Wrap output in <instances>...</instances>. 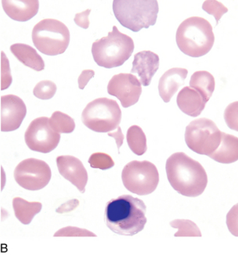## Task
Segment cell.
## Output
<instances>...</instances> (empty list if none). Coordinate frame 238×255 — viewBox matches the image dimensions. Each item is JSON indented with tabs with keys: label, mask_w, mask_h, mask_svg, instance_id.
<instances>
[{
	"label": "cell",
	"mask_w": 238,
	"mask_h": 255,
	"mask_svg": "<svg viewBox=\"0 0 238 255\" xmlns=\"http://www.w3.org/2000/svg\"><path fill=\"white\" fill-rule=\"evenodd\" d=\"M146 212L147 207L142 200L122 195L107 203L104 222L118 235L134 236L145 227Z\"/></svg>",
	"instance_id": "obj_1"
},
{
	"label": "cell",
	"mask_w": 238,
	"mask_h": 255,
	"mask_svg": "<svg viewBox=\"0 0 238 255\" xmlns=\"http://www.w3.org/2000/svg\"><path fill=\"white\" fill-rule=\"evenodd\" d=\"M168 180L177 193L184 197H196L206 190L208 175L200 163L178 152L167 159L166 165Z\"/></svg>",
	"instance_id": "obj_2"
},
{
	"label": "cell",
	"mask_w": 238,
	"mask_h": 255,
	"mask_svg": "<svg viewBox=\"0 0 238 255\" xmlns=\"http://www.w3.org/2000/svg\"><path fill=\"white\" fill-rule=\"evenodd\" d=\"M179 49L191 57H201L213 48L215 35L213 26L206 19L191 16L179 26L176 35Z\"/></svg>",
	"instance_id": "obj_3"
},
{
	"label": "cell",
	"mask_w": 238,
	"mask_h": 255,
	"mask_svg": "<svg viewBox=\"0 0 238 255\" xmlns=\"http://www.w3.org/2000/svg\"><path fill=\"white\" fill-rule=\"evenodd\" d=\"M134 48L133 38L120 32L116 26H114L107 36L93 42L92 54L95 62L100 67L117 68L131 57Z\"/></svg>",
	"instance_id": "obj_4"
},
{
	"label": "cell",
	"mask_w": 238,
	"mask_h": 255,
	"mask_svg": "<svg viewBox=\"0 0 238 255\" xmlns=\"http://www.w3.org/2000/svg\"><path fill=\"white\" fill-rule=\"evenodd\" d=\"M159 9L157 0H114L113 12L123 27L138 32L155 25Z\"/></svg>",
	"instance_id": "obj_5"
},
{
	"label": "cell",
	"mask_w": 238,
	"mask_h": 255,
	"mask_svg": "<svg viewBox=\"0 0 238 255\" xmlns=\"http://www.w3.org/2000/svg\"><path fill=\"white\" fill-rule=\"evenodd\" d=\"M31 37L38 51L48 56L62 54L69 46V30L56 19H44L38 22L33 28Z\"/></svg>",
	"instance_id": "obj_6"
},
{
	"label": "cell",
	"mask_w": 238,
	"mask_h": 255,
	"mask_svg": "<svg viewBox=\"0 0 238 255\" xmlns=\"http://www.w3.org/2000/svg\"><path fill=\"white\" fill-rule=\"evenodd\" d=\"M122 121V111L116 101L102 97L89 103L82 114V122L96 132L116 129Z\"/></svg>",
	"instance_id": "obj_7"
},
{
	"label": "cell",
	"mask_w": 238,
	"mask_h": 255,
	"mask_svg": "<svg viewBox=\"0 0 238 255\" xmlns=\"http://www.w3.org/2000/svg\"><path fill=\"white\" fill-rule=\"evenodd\" d=\"M122 179L127 190L139 196H146L156 190L159 173L156 166L148 160H133L124 167Z\"/></svg>",
	"instance_id": "obj_8"
},
{
	"label": "cell",
	"mask_w": 238,
	"mask_h": 255,
	"mask_svg": "<svg viewBox=\"0 0 238 255\" xmlns=\"http://www.w3.org/2000/svg\"><path fill=\"white\" fill-rule=\"evenodd\" d=\"M222 131L210 119L203 118L192 121L186 128V143L198 154H212L220 145Z\"/></svg>",
	"instance_id": "obj_9"
},
{
	"label": "cell",
	"mask_w": 238,
	"mask_h": 255,
	"mask_svg": "<svg viewBox=\"0 0 238 255\" xmlns=\"http://www.w3.org/2000/svg\"><path fill=\"white\" fill-rule=\"evenodd\" d=\"M52 176L47 163L35 158L22 160L14 170L16 183L27 190L36 191L46 187Z\"/></svg>",
	"instance_id": "obj_10"
},
{
	"label": "cell",
	"mask_w": 238,
	"mask_h": 255,
	"mask_svg": "<svg viewBox=\"0 0 238 255\" xmlns=\"http://www.w3.org/2000/svg\"><path fill=\"white\" fill-rule=\"evenodd\" d=\"M24 140L33 151L48 153L58 146L60 134L52 128L47 117H40L30 123L24 133Z\"/></svg>",
	"instance_id": "obj_11"
},
{
	"label": "cell",
	"mask_w": 238,
	"mask_h": 255,
	"mask_svg": "<svg viewBox=\"0 0 238 255\" xmlns=\"http://www.w3.org/2000/svg\"><path fill=\"white\" fill-rule=\"evenodd\" d=\"M107 93L117 97L124 108H128L138 102L142 87L135 75L120 73L111 78L107 86Z\"/></svg>",
	"instance_id": "obj_12"
},
{
	"label": "cell",
	"mask_w": 238,
	"mask_h": 255,
	"mask_svg": "<svg viewBox=\"0 0 238 255\" xmlns=\"http://www.w3.org/2000/svg\"><path fill=\"white\" fill-rule=\"evenodd\" d=\"M27 114L24 101L15 95L1 97V131H12L21 126Z\"/></svg>",
	"instance_id": "obj_13"
},
{
	"label": "cell",
	"mask_w": 238,
	"mask_h": 255,
	"mask_svg": "<svg viewBox=\"0 0 238 255\" xmlns=\"http://www.w3.org/2000/svg\"><path fill=\"white\" fill-rule=\"evenodd\" d=\"M56 165L59 173L63 178L71 182L82 193H85L88 182L86 168L79 159L74 156H59L56 158Z\"/></svg>",
	"instance_id": "obj_14"
},
{
	"label": "cell",
	"mask_w": 238,
	"mask_h": 255,
	"mask_svg": "<svg viewBox=\"0 0 238 255\" xmlns=\"http://www.w3.org/2000/svg\"><path fill=\"white\" fill-rule=\"evenodd\" d=\"M159 57L151 51H141L134 56L131 74H137L144 86L151 84L154 75L159 68Z\"/></svg>",
	"instance_id": "obj_15"
},
{
	"label": "cell",
	"mask_w": 238,
	"mask_h": 255,
	"mask_svg": "<svg viewBox=\"0 0 238 255\" xmlns=\"http://www.w3.org/2000/svg\"><path fill=\"white\" fill-rule=\"evenodd\" d=\"M188 71L185 68H173L168 70L161 77L158 83V92L165 103H169L172 97L185 82Z\"/></svg>",
	"instance_id": "obj_16"
},
{
	"label": "cell",
	"mask_w": 238,
	"mask_h": 255,
	"mask_svg": "<svg viewBox=\"0 0 238 255\" xmlns=\"http://www.w3.org/2000/svg\"><path fill=\"white\" fill-rule=\"evenodd\" d=\"M2 8L11 19L25 22L31 20L38 13V0H2Z\"/></svg>",
	"instance_id": "obj_17"
},
{
	"label": "cell",
	"mask_w": 238,
	"mask_h": 255,
	"mask_svg": "<svg viewBox=\"0 0 238 255\" xmlns=\"http://www.w3.org/2000/svg\"><path fill=\"white\" fill-rule=\"evenodd\" d=\"M177 102L180 111L191 117H198L200 115L206 104L200 93L190 86H186L180 90Z\"/></svg>",
	"instance_id": "obj_18"
},
{
	"label": "cell",
	"mask_w": 238,
	"mask_h": 255,
	"mask_svg": "<svg viewBox=\"0 0 238 255\" xmlns=\"http://www.w3.org/2000/svg\"><path fill=\"white\" fill-rule=\"evenodd\" d=\"M222 164H231L238 160V138L223 132L221 142L217 149L209 156Z\"/></svg>",
	"instance_id": "obj_19"
},
{
	"label": "cell",
	"mask_w": 238,
	"mask_h": 255,
	"mask_svg": "<svg viewBox=\"0 0 238 255\" xmlns=\"http://www.w3.org/2000/svg\"><path fill=\"white\" fill-rule=\"evenodd\" d=\"M10 51L20 62L31 69L41 71L45 68L43 59L34 48L27 44H13L10 46Z\"/></svg>",
	"instance_id": "obj_20"
},
{
	"label": "cell",
	"mask_w": 238,
	"mask_h": 255,
	"mask_svg": "<svg viewBox=\"0 0 238 255\" xmlns=\"http://www.w3.org/2000/svg\"><path fill=\"white\" fill-rule=\"evenodd\" d=\"M215 86L214 77L209 71H196L193 74L190 81V87L200 93L206 103L213 96Z\"/></svg>",
	"instance_id": "obj_21"
},
{
	"label": "cell",
	"mask_w": 238,
	"mask_h": 255,
	"mask_svg": "<svg viewBox=\"0 0 238 255\" xmlns=\"http://www.w3.org/2000/svg\"><path fill=\"white\" fill-rule=\"evenodd\" d=\"M42 208V204L39 202H28L20 197H15L13 200L15 216L22 224H30Z\"/></svg>",
	"instance_id": "obj_22"
},
{
	"label": "cell",
	"mask_w": 238,
	"mask_h": 255,
	"mask_svg": "<svg viewBox=\"0 0 238 255\" xmlns=\"http://www.w3.org/2000/svg\"><path fill=\"white\" fill-rule=\"evenodd\" d=\"M127 143L135 154L141 156L147 152V137L142 128L138 126H133L127 131Z\"/></svg>",
	"instance_id": "obj_23"
},
{
	"label": "cell",
	"mask_w": 238,
	"mask_h": 255,
	"mask_svg": "<svg viewBox=\"0 0 238 255\" xmlns=\"http://www.w3.org/2000/svg\"><path fill=\"white\" fill-rule=\"evenodd\" d=\"M49 125L58 133H71L75 128V123L72 118L60 112H55L49 119Z\"/></svg>",
	"instance_id": "obj_24"
},
{
	"label": "cell",
	"mask_w": 238,
	"mask_h": 255,
	"mask_svg": "<svg viewBox=\"0 0 238 255\" xmlns=\"http://www.w3.org/2000/svg\"><path fill=\"white\" fill-rule=\"evenodd\" d=\"M170 226L174 229H178L175 237H202V233L198 226L192 221L188 219H176L172 221Z\"/></svg>",
	"instance_id": "obj_25"
},
{
	"label": "cell",
	"mask_w": 238,
	"mask_h": 255,
	"mask_svg": "<svg viewBox=\"0 0 238 255\" xmlns=\"http://www.w3.org/2000/svg\"><path fill=\"white\" fill-rule=\"evenodd\" d=\"M56 90V84L52 81H41L34 88L33 94L40 100H50L54 97Z\"/></svg>",
	"instance_id": "obj_26"
},
{
	"label": "cell",
	"mask_w": 238,
	"mask_h": 255,
	"mask_svg": "<svg viewBox=\"0 0 238 255\" xmlns=\"http://www.w3.org/2000/svg\"><path fill=\"white\" fill-rule=\"evenodd\" d=\"M89 163L93 168L107 170L115 166V162L110 155L104 153H94L90 156Z\"/></svg>",
	"instance_id": "obj_27"
},
{
	"label": "cell",
	"mask_w": 238,
	"mask_h": 255,
	"mask_svg": "<svg viewBox=\"0 0 238 255\" xmlns=\"http://www.w3.org/2000/svg\"><path fill=\"white\" fill-rule=\"evenodd\" d=\"M202 9L209 14L215 16V18L217 20V25L223 15L228 12V8L226 7L224 4L218 2V1H213V0L205 1L202 5Z\"/></svg>",
	"instance_id": "obj_28"
},
{
	"label": "cell",
	"mask_w": 238,
	"mask_h": 255,
	"mask_svg": "<svg viewBox=\"0 0 238 255\" xmlns=\"http://www.w3.org/2000/svg\"><path fill=\"white\" fill-rule=\"evenodd\" d=\"M54 237H96L92 232L79 229L78 227L67 226L65 228L60 229L54 234Z\"/></svg>",
	"instance_id": "obj_29"
},
{
	"label": "cell",
	"mask_w": 238,
	"mask_h": 255,
	"mask_svg": "<svg viewBox=\"0 0 238 255\" xmlns=\"http://www.w3.org/2000/svg\"><path fill=\"white\" fill-rule=\"evenodd\" d=\"M90 12H91V9H89L83 11L82 13H77L75 15V19H74L75 24L84 29H87L89 27V16L90 14Z\"/></svg>",
	"instance_id": "obj_30"
},
{
	"label": "cell",
	"mask_w": 238,
	"mask_h": 255,
	"mask_svg": "<svg viewBox=\"0 0 238 255\" xmlns=\"http://www.w3.org/2000/svg\"><path fill=\"white\" fill-rule=\"evenodd\" d=\"M95 72L93 70H84L78 78V87L80 90H84L89 80L94 76Z\"/></svg>",
	"instance_id": "obj_31"
},
{
	"label": "cell",
	"mask_w": 238,
	"mask_h": 255,
	"mask_svg": "<svg viewBox=\"0 0 238 255\" xmlns=\"http://www.w3.org/2000/svg\"><path fill=\"white\" fill-rule=\"evenodd\" d=\"M109 136L113 137L116 141L117 146H118V150L120 149L121 146L123 143L124 135L122 132V129L120 127L117 128V131L115 132H108Z\"/></svg>",
	"instance_id": "obj_32"
}]
</instances>
